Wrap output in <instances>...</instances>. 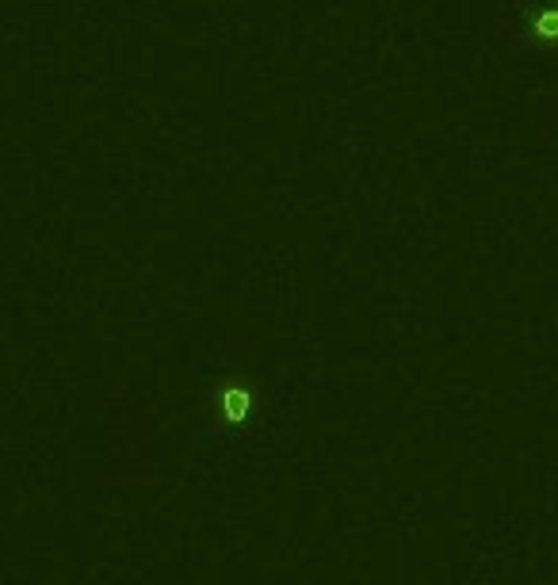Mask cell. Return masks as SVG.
<instances>
[{"instance_id": "cell-1", "label": "cell", "mask_w": 558, "mask_h": 585, "mask_svg": "<svg viewBox=\"0 0 558 585\" xmlns=\"http://www.w3.org/2000/svg\"><path fill=\"white\" fill-rule=\"evenodd\" d=\"M245 410H249V394L245 390H226V413H230V421H241L245 417Z\"/></svg>"}]
</instances>
